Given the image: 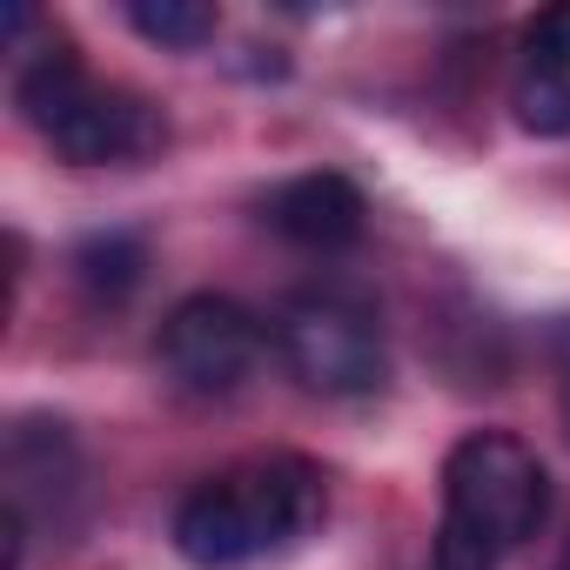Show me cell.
Masks as SVG:
<instances>
[{"label":"cell","instance_id":"6da1fadb","mask_svg":"<svg viewBox=\"0 0 570 570\" xmlns=\"http://www.w3.org/2000/svg\"><path fill=\"white\" fill-rule=\"evenodd\" d=\"M330 517V483L309 456H255L195 483L175 510V550L195 570H242L303 550Z\"/></svg>","mask_w":570,"mask_h":570},{"label":"cell","instance_id":"7a4b0ae2","mask_svg":"<svg viewBox=\"0 0 570 570\" xmlns=\"http://www.w3.org/2000/svg\"><path fill=\"white\" fill-rule=\"evenodd\" d=\"M550 517V476L510 430H470L443 456V530L430 570H497Z\"/></svg>","mask_w":570,"mask_h":570},{"label":"cell","instance_id":"3957f363","mask_svg":"<svg viewBox=\"0 0 570 570\" xmlns=\"http://www.w3.org/2000/svg\"><path fill=\"white\" fill-rule=\"evenodd\" d=\"M21 115L48 135V148L75 168H141L168 148V121L148 95L101 88L68 41H48L14 75Z\"/></svg>","mask_w":570,"mask_h":570},{"label":"cell","instance_id":"277c9868","mask_svg":"<svg viewBox=\"0 0 570 570\" xmlns=\"http://www.w3.org/2000/svg\"><path fill=\"white\" fill-rule=\"evenodd\" d=\"M275 350L316 396H370L390 370L376 316L350 296H296L275 316Z\"/></svg>","mask_w":570,"mask_h":570},{"label":"cell","instance_id":"5b68a950","mask_svg":"<svg viewBox=\"0 0 570 570\" xmlns=\"http://www.w3.org/2000/svg\"><path fill=\"white\" fill-rule=\"evenodd\" d=\"M268 350V330L235 296H188L155 330V363L181 396H235Z\"/></svg>","mask_w":570,"mask_h":570},{"label":"cell","instance_id":"8992f818","mask_svg":"<svg viewBox=\"0 0 570 570\" xmlns=\"http://www.w3.org/2000/svg\"><path fill=\"white\" fill-rule=\"evenodd\" d=\"M262 215H268V228H275L282 242L330 255V248H350V242L363 235V215H370V208H363V188H356L350 175L316 168V175L282 181V188L262 202Z\"/></svg>","mask_w":570,"mask_h":570},{"label":"cell","instance_id":"52a82bcc","mask_svg":"<svg viewBox=\"0 0 570 570\" xmlns=\"http://www.w3.org/2000/svg\"><path fill=\"white\" fill-rule=\"evenodd\" d=\"M75 275H81V289H88V296L121 303V296H135V289H141V275H148V248H141V235H121V228L88 235V242L75 248Z\"/></svg>","mask_w":570,"mask_h":570},{"label":"cell","instance_id":"ba28073f","mask_svg":"<svg viewBox=\"0 0 570 570\" xmlns=\"http://www.w3.org/2000/svg\"><path fill=\"white\" fill-rule=\"evenodd\" d=\"M128 28L161 41V48H208L215 41V8L208 0H135Z\"/></svg>","mask_w":570,"mask_h":570},{"label":"cell","instance_id":"9c48e42d","mask_svg":"<svg viewBox=\"0 0 570 570\" xmlns=\"http://www.w3.org/2000/svg\"><path fill=\"white\" fill-rule=\"evenodd\" d=\"M510 108H517V121L530 128V135H543V141H557V135H570V81L563 75H517V88H510Z\"/></svg>","mask_w":570,"mask_h":570},{"label":"cell","instance_id":"30bf717a","mask_svg":"<svg viewBox=\"0 0 570 570\" xmlns=\"http://www.w3.org/2000/svg\"><path fill=\"white\" fill-rule=\"evenodd\" d=\"M523 68H530V75H563V81H570V0L543 8V14L523 28Z\"/></svg>","mask_w":570,"mask_h":570},{"label":"cell","instance_id":"8fae6325","mask_svg":"<svg viewBox=\"0 0 570 570\" xmlns=\"http://www.w3.org/2000/svg\"><path fill=\"white\" fill-rule=\"evenodd\" d=\"M563 430H570V356H563Z\"/></svg>","mask_w":570,"mask_h":570},{"label":"cell","instance_id":"7c38bea8","mask_svg":"<svg viewBox=\"0 0 570 570\" xmlns=\"http://www.w3.org/2000/svg\"><path fill=\"white\" fill-rule=\"evenodd\" d=\"M557 570H570V543H563V557H557Z\"/></svg>","mask_w":570,"mask_h":570}]
</instances>
